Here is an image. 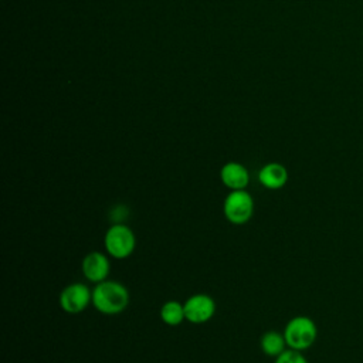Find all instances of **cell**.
I'll return each mask as SVG.
<instances>
[{"mask_svg":"<svg viewBox=\"0 0 363 363\" xmlns=\"http://www.w3.org/2000/svg\"><path fill=\"white\" fill-rule=\"evenodd\" d=\"M129 303V291L118 281L105 279L92 289V305L104 315H118Z\"/></svg>","mask_w":363,"mask_h":363,"instance_id":"cell-1","label":"cell"},{"mask_svg":"<svg viewBox=\"0 0 363 363\" xmlns=\"http://www.w3.org/2000/svg\"><path fill=\"white\" fill-rule=\"evenodd\" d=\"M106 252L115 259L128 258L136 248V237L125 223H113L104 237Z\"/></svg>","mask_w":363,"mask_h":363,"instance_id":"cell-2","label":"cell"},{"mask_svg":"<svg viewBox=\"0 0 363 363\" xmlns=\"http://www.w3.org/2000/svg\"><path fill=\"white\" fill-rule=\"evenodd\" d=\"M318 329L315 322L308 316H295L292 318L285 329L284 337L286 346L294 350H305L311 347L316 339Z\"/></svg>","mask_w":363,"mask_h":363,"instance_id":"cell-3","label":"cell"},{"mask_svg":"<svg viewBox=\"0 0 363 363\" xmlns=\"http://www.w3.org/2000/svg\"><path fill=\"white\" fill-rule=\"evenodd\" d=\"M225 218L235 225L245 224L254 214V200L247 190H231L223 204Z\"/></svg>","mask_w":363,"mask_h":363,"instance_id":"cell-4","label":"cell"},{"mask_svg":"<svg viewBox=\"0 0 363 363\" xmlns=\"http://www.w3.org/2000/svg\"><path fill=\"white\" fill-rule=\"evenodd\" d=\"M89 303H92V291L82 282L69 284L60 294V305L67 313H81Z\"/></svg>","mask_w":363,"mask_h":363,"instance_id":"cell-5","label":"cell"},{"mask_svg":"<svg viewBox=\"0 0 363 363\" xmlns=\"http://www.w3.org/2000/svg\"><path fill=\"white\" fill-rule=\"evenodd\" d=\"M184 315L186 320L191 323H206L216 313V302L207 294H196L186 299Z\"/></svg>","mask_w":363,"mask_h":363,"instance_id":"cell-6","label":"cell"},{"mask_svg":"<svg viewBox=\"0 0 363 363\" xmlns=\"http://www.w3.org/2000/svg\"><path fill=\"white\" fill-rule=\"evenodd\" d=\"M81 268H82L84 277L89 282L99 284L108 278L111 271V264L108 257L104 252L92 251L84 257Z\"/></svg>","mask_w":363,"mask_h":363,"instance_id":"cell-7","label":"cell"},{"mask_svg":"<svg viewBox=\"0 0 363 363\" xmlns=\"http://www.w3.org/2000/svg\"><path fill=\"white\" fill-rule=\"evenodd\" d=\"M220 177L223 184L230 190H245V187L250 183L248 170L237 162L225 163L221 167Z\"/></svg>","mask_w":363,"mask_h":363,"instance_id":"cell-8","label":"cell"},{"mask_svg":"<svg viewBox=\"0 0 363 363\" xmlns=\"http://www.w3.org/2000/svg\"><path fill=\"white\" fill-rule=\"evenodd\" d=\"M259 183L269 190H278L286 184L288 172L279 163H267L258 172Z\"/></svg>","mask_w":363,"mask_h":363,"instance_id":"cell-9","label":"cell"},{"mask_svg":"<svg viewBox=\"0 0 363 363\" xmlns=\"http://www.w3.org/2000/svg\"><path fill=\"white\" fill-rule=\"evenodd\" d=\"M286 342L284 337V333H279L277 330L265 332L259 339V347L267 356L277 357L279 356L285 349Z\"/></svg>","mask_w":363,"mask_h":363,"instance_id":"cell-10","label":"cell"},{"mask_svg":"<svg viewBox=\"0 0 363 363\" xmlns=\"http://www.w3.org/2000/svg\"><path fill=\"white\" fill-rule=\"evenodd\" d=\"M160 319L169 326H179L184 319V305L179 301H167L160 308Z\"/></svg>","mask_w":363,"mask_h":363,"instance_id":"cell-11","label":"cell"},{"mask_svg":"<svg viewBox=\"0 0 363 363\" xmlns=\"http://www.w3.org/2000/svg\"><path fill=\"white\" fill-rule=\"evenodd\" d=\"M274 363H308L299 350L288 349L275 357Z\"/></svg>","mask_w":363,"mask_h":363,"instance_id":"cell-12","label":"cell"}]
</instances>
